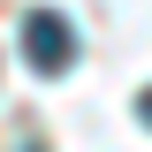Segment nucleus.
Here are the masks:
<instances>
[{
  "label": "nucleus",
  "mask_w": 152,
  "mask_h": 152,
  "mask_svg": "<svg viewBox=\"0 0 152 152\" xmlns=\"http://www.w3.org/2000/svg\"><path fill=\"white\" fill-rule=\"evenodd\" d=\"M23 61H31L38 76H61L76 61V31L53 15V8H31V15H23Z\"/></svg>",
  "instance_id": "f257e3e1"
},
{
  "label": "nucleus",
  "mask_w": 152,
  "mask_h": 152,
  "mask_svg": "<svg viewBox=\"0 0 152 152\" xmlns=\"http://www.w3.org/2000/svg\"><path fill=\"white\" fill-rule=\"evenodd\" d=\"M137 122H145V129H152V84H145V91H137Z\"/></svg>",
  "instance_id": "f03ea898"
}]
</instances>
